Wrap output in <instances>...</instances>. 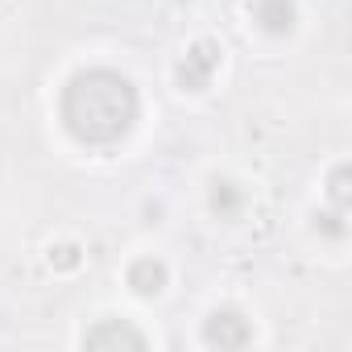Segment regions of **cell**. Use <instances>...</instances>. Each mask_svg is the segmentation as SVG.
Masks as SVG:
<instances>
[{
	"label": "cell",
	"mask_w": 352,
	"mask_h": 352,
	"mask_svg": "<svg viewBox=\"0 0 352 352\" xmlns=\"http://www.w3.org/2000/svg\"><path fill=\"white\" fill-rule=\"evenodd\" d=\"M141 116L137 87L112 67H87L63 87V124L83 145H116Z\"/></svg>",
	"instance_id": "obj_1"
},
{
	"label": "cell",
	"mask_w": 352,
	"mask_h": 352,
	"mask_svg": "<svg viewBox=\"0 0 352 352\" xmlns=\"http://www.w3.org/2000/svg\"><path fill=\"white\" fill-rule=\"evenodd\" d=\"M216 71H220V46L216 42H195L179 63V87L183 91H204Z\"/></svg>",
	"instance_id": "obj_2"
},
{
	"label": "cell",
	"mask_w": 352,
	"mask_h": 352,
	"mask_svg": "<svg viewBox=\"0 0 352 352\" xmlns=\"http://www.w3.org/2000/svg\"><path fill=\"white\" fill-rule=\"evenodd\" d=\"M204 340H208L212 348H245V344L253 340V327H249V319H245L241 311L220 307V311L208 315V323H204Z\"/></svg>",
	"instance_id": "obj_3"
},
{
	"label": "cell",
	"mask_w": 352,
	"mask_h": 352,
	"mask_svg": "<svg viewBox=\"0 0 352 352\" xmlns=\"http://www.w3.org/2000/svg\"><path fill=\"white\" fill-rule=\"evenodd\" d=\"M83 344L87 348H145V336L124 319H100L96 327H87Z\"/></svg>",
	"instance_id": "obj_4"
},
{
	"label": "cell",
	"mask_w": 352,
	"mask_h": 352,
	"mask_svg": "<svg viewBox=\"0 0 352 352\" xmlns=\"http://www.w3.org/2000/svg\"><path fill=\"white\" fill-rule=\"evenodd\" d=\"M257 25L265 34H290L294 30V0H257V9H253Z\"/></svg>",
	"instance_id": "obj_5"
},
{
	"label": "cell",
	"mask_w": 352,
	"mask_h": 352,
	"mask_svg": "<svg viewBox=\"0 0 352 352\" xmlns=\"http://www.w3.org/2000/svg\"><path fill=\"white\" fill-rule=\"evenodd\" d=\"M129 286H133L137 294H157V290L166 286V265L153 261V257L133 261V265H129Z\"/></svg>",
	"instance_id": "obj_6"
},
{
	"label": "cell",
	"mask_w": 352,
	"mask_h": 352,
	"mask_svg": "<svg viewBox=\"0 0 352 352\" xmlns=\"http://www.w3.org/2000/svg\"><path fill=\"white\" fill-rule=\"evenodd\" d=\"M241 208H245V195H241L236 183H228V179H224V183H212V212H216V216L228 220V216H236Z\"/></svg>",
	"instance_id": "obj_7"
},
{
	"label": "cell",
	"mask_w": 352,
	"mask_h": 352,
	"mask_svg": "<svg viewBox=\"0 0 352 352\" xmlns=\"http://www.w3.org/2000/svg\"><path fill=\"white\" fill-rule=\"evenodd\" d=\"M331 204L336 212H348V166H336L331 174Z\"/></svg>",
	"instance_id": "obj_8"
},
{
	"label": "cell",
	"mask_w": 352,
	"mask_h": 352,
	"mask_svg": "<svg viewBox=\"0 0 352 352\" xmlns=\"http://www.w3.org/2000/svg\"><path fill=\"white\" fill-rule=\"evenodd\" d=\"M50 265H58V270H75V265H79V249H75V245H58V249H50Z\"/></svg>",
	"instance_id": "obj_9"
},
{
	"label": "cell",
	"mask_w": 352,
	"mask_h": 352,
	"mask_svg": "<svg viewBox=\"0 0 352 352\" xmlns=\"http://www.w3.org/2000/svg\"><path fill=\"white\" fill-rule=\"evenodd\" d=\"M319 228H323L327 236H344V212H323V216H319Z\"/></svg>",
	"instance_id": "obj_10"
}]
</instances>
